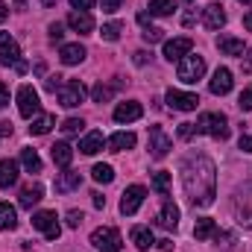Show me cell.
Masks as SVG:
<instances>
[{
	"instance_id": "6da1fadb",
	"label": "cell",
	"mask_w": 252,
	"mask_h": 252,
	"mask_svg": "<svg viewBox=\"0 0 252 252\" xmlns=\"http://www.w3.org/2000/svg\"><path fill=\"white\" fill-rule=\"evenodd\" d=\"M182 185L193 208H208L217 196V167L208 156L193 153L182 161Z\"/></svg>"
},
{
	"instance_id": "7a4b0ae2",
	"label": "cell",
	"mask_w": 252,
	"mask_h": 252,
	"mask_svg": "<svg viewBox=\"0 0 252 252\" xmlns=\"http://www.w3.org/2000/svg\"><path fill=\"white\" fill-rule=\"evenodd\" d=\"M196 129V135H211V138H217V141H226L229 138V121H226V115H220V112H205V115H199V121L193 124Z\"/></svg>"
},
{
	"instance_id": "3957f363",
	"label": "cell",
	"mask_w": 252,
	"mask_h": 252,
	"mask_svg": "<svg viewBox=\"0 0 252 252\" xmlns=\"http://www.w3.org/2000/svg\"><path fill=\"white\" fill-rule=\"evenodd\" d=\"M0 64L3 67H15L18 73H27L30 64L21 59V47L15 44V38L9 32H0Z\"/></svg>"
},
{
	"instance_id": "277c9868",
	"label": "cell",
	"mask_w": 252,
	"mask_h": 252,
	"mask_svg": "<svg viewBox=\"0 0 252 252\" xmlns=\"http://www.w3.org/2000/svg\"><path fill=\"white\" fill-rule=\"evenodd\" d=\"M18 112L27 121H35L41 115V100H38V91L32 85H21L18 88Z\"/></svg>"
},
{
	"instance_id": "5b68a950",
	"label": "cell",
	"mask_w": 252,
	"mask_h": 252,
	"mask_svg": "<svg viewBox=\"0 0 252 252\" xmlns=\"http://www.w3.org/2000/svg\"><path fill=\"white\" fill-rule=\"evenodd\" d=\"M91 244L97 252H121V232L115 226H100L91 232Z\"/></svg>"
},
{
	"instance_id": "8992f818",
	"label": "cell",
	"mask_w": 252,
	"mask_h": 252,
	"mask_svg": "<svg viewBox=\"0 0 252 252\" xmlns=\"http://www.w3.org/2000/svg\"><path fill=\"white\" fill-rule=\"evenodd\" d=\"M176 73H179V79H182V82L193 85V82H196V79H202V73H205V59H202L199 53H188L185 59H179Z\"/></svg>"
},
{
	"instance_id": "52a82bcc",
	"label": "cell",
	"mask_w": 252,
	"mask_h": 252,
	"mask_svg": "<svg viewBox=\"0 0 252 252\" xmlns=\"http://www.w3.org/2000/svg\"><path fill=\"white\" fill-rule=\"evenodd\" d=\"M56 97H59V106H64V109H76V106L85 100V85H82L79 79H64L62 88L56 91Z\"/></svg>"
},
{
	"instance_id": "ba28073f",
	"label": "cell",
	"mask_w": 252,
	"mask_h": 252,
	"mask_svg": "<svg viewBox=\"0 0 252 252\" xmlns=\"http://www.w3.org/2000/svg\"><path fill=\"white\" fill-rule=\"evenodd\" d=\"M32 226H35L47 241H59V235H62V226H59L56 211H35V214H32Z\"/></svg>"
},
{
	"instance_id": "9c48e42d",
	"label": "cell",
	"mask_w": 252,
	"mask_h": 252,
	"mask_svg": "<svg viewBox=\"0 0 252 252\" xmlns=\"http://www.w3.org/2000/svg\"><path fill=\"white\" fill-rule=\"evenodd\" d=\"M144 199H147V188L144 185H129L124 190V196H121V214H126V217L138 214V208L144 205Z\"/></svg>"
},
{
	"instance_id": "30bf717a",
	"label": "cell",
	"mask_w": 252,
	"mask_h": 252,
	"mask_svg": "<svg viewBox=\"0 0 252 252\" xmlns=\"http://www.w3.org/2000/svg\"><path fill=\"white\" fill-rule=\"evenodd\" d=\"M164 100H167V106H170L173 112H193V109L199 106V97H196V94H190V91H176V88H170V91L164 94Z\"/></svg>"
},
{
	"instance_id": "8fae6325",
	"label": "cell",
	"mask_w": 252,
	"mask_h": 252,
	"mask_svg": "<svg viewBox=\"0 0 252 252\" xmlns=\"http://www.w3.org/2000/svg\"><path fill=\"white\" fill-rule=\"evenodd\" d=\"M173 150V141L167 138V132L161 126H150V156L153 158H164Z\"/></svg>"
},
{
	"instance_id": "7c38bea8",
	"label": "cell",
	"mask_w": 252,
	"mask_h": 252,
	"mask_svg": "<svg viewBox=\"0 0 252 252\" xmlns=\"http://www.w3.org/2000/svg\"><path fill=\"white\" fill-rule=\"evenodd\" d=\"M190 50H193V41H190L188 35H179V38L164 41V59H167V62H179V59H185Z\"/></svg>"
},
{
	"instance_id": "4fadbf2b",
	"label": "cell",
	"mask_w": 252,
	"mask_h": 252,
	"mask_svg": "<svg viewBox=\"0 0 252 252\" xmlns=\"http://www.w3.org/2000/svg\"><path fill=\"white\" fill-rule=\"evenodd\" d=\"M156 223H158L161 229H167V232H176V226H179V205H176L173 199H164V202H161V211H158V217H156Z\"/></svg>"
},
{
	"instance_id": "5bb4252c",
	"label": "cell",
	"mask_w": 252,
	"mask_h": 252,
	"mask_svg": "<svg viewBox=\"0 0 252 252\" xmlns=\"http://www.w3.org/2000/svg\"><path fill=\"white\" fill-rule=\"evenodd\" d=\"M67 27H70L73 32H79V35H88V32H94V18H91V12L73 9V12L67 15Z\"/></svg>"
},
{
	"instance_id": "9a60e30c",
	"label": "cell",
	"mask_w": 252,
	"mask_h": 252,
	"mask_svg": "<svg viewBox=\"0 0 252 252\" xmlns=\"http://www.w3.org/2000/svg\"><path fill=\"white\" fill-rule=\"evenodd\" d=\"M232 82H235V79H232V70H229V67H217L214 76H211V85H208V88H211L214 97H223V94L232 91Z\"/></svg>"
},
{
	"instance_id": "2e32d148",
	"label": "cell",
	"mask_w": 252,
	"mask_h": 252,
	"mask_svg": "<svg viewBox=\"0 0 252 252\" xmlns=\"http://www.w3.org/2000/svg\"><path fill=\"white\" fill-rule=\"evenodd\" d=\"M144 115V106L138 103V100H126V103H121L118 109H115V121L118 124H132V121H138Z\"/></svg>"
},
{
	"instance_id": "e0dca14e",
	"label": "cell",
	"mask_w": 252,
	"mask_h": 252,
	"mask_svg": "<svg viewBox=\"0 0 252 252\" xmlns=\"http://www.w3.org/2000/svg\"><path fill=\"white\" fill-rule=\"evenodd\" d=\"M121 88H124V79H115V82H97V85L91 88V97H94V103H109Z\"/></svg>"
},
{
	"instance_id": "ac0fdd59",
	"label": "cell",
	"mask_w": 252,
	"mask_h": 252,
	"mask_svg": "<svg viewBox=\"0 0 252 252\" xmlns=\"http://www.w3.org/2000/svg\"><path fill=\"white\" fill-rule=\"evenodd\" d=\"M44 199V188H41V182H30V185H24L21 190V208H27V211H32V205H38Z\"/></svg>"
},
{
	"instance_id": "d6986e66",
	"label": "cell",
	"mask_w": 252,
	"mask_h": 252,
	"mask_svg": "<svg viewBox=\"0 0 252 252\" xmlns=\"http://www.w3.org/2000/svg\"><path fill=\"white\" fill-rule=\"evenodd\" d=\"M202 24H205L208 30H220V27L226 24V12H223V6H220V3L205 6V9H202Z\"/></svg>"
},
{
	"instance_id": "ffe728a7",
	"label": "cell",
	"mask_w": 252,
	"mask_h": 252,
	"mask_svg": "<svg viewBox=\"0 0 252 252\" xmlns=\"http://www.w3.org/2000/svg\"><path fill=\"white\" fill-rule=\"evenodd\" d=\"M79 185H82V176H79L76 170H64V173L56 176V182H53L56 193H70V190H76Z\"/></svg>"
},
{
	"instance_id": "44dd1931",
	"label": "cell",
	"mask_w": 252,
	"mask_h": 252,
	"mask_svg": "<svg viewBox=\"0 0 252 252\" xmlns=\"http://www.w3.org/2000/svg\"><path fill=\"white\" fill-rule=\"evenodd\" d=\"M103 147H106V138H103V132H88V135L79 141V153H85V156H97Z\"/></svg>"
},
{
	"instance_id": "7402d4cb",
	"label": "cell",
	"mask_w": 252,
	"mask_h": 252,
	"mask_svg": "<svg viewBox=\"0 0 252 252\" xmlns=\"http://www.w3.org/2000/svg\"><path fill=\"white\" fill-rule=\"evenodd\" d=\"M50 156H53L56 167H62V170H67L70 161H73V150H70V144H64V141H59V144L50 147Z\"/></svg>"
},
{
	"instance_id": "603a6c76",
	"label": "cell",
	"mask_w": 252,
	"mask_h": 252,
	"mask_svg": "<svg viewBox=\"0 0 252 252\" xmlns=\"http://www.w3.org/2000/svg\"><path fill=\"white\" fill-rule=\"evenodd\" d=\"M129 238H132V244L138 247V250H150L153 244H156V238H153V232H150V226H132V232H129Z\"/></svg>"
},
{
	"instance_id": "cb8c5ba5",
	"label": "cell",
	"mask_w": 252,
	"mask_h": 252,
	"mask_svg": "<svg viewBox=\"0 0 252 252\" xmlns=\"http://www.w3.org/2000/svg\"><path fill=\"white\" fill-rule=\"evenodd\" d=\"M217 47H220V53H226V56H244V41L241 38H235V35H220L217 38Z\"/></svg>"
},
{
	"instance_id": "d4e9b609",
	"label": "cell",
	"mask_w": 252,
	"mask_h": 252,
	"mask_svg": "<svg viewBox=\"0 0 252 252\" xmlns=\"http://www.w3.org/2000/svg\"><path fill=\"white\" fill-rule=\"evenodd\" d=\"M18 182V161L3 158L0 161V188H12Z\"/></svg>"
},
{
	"instance_id": "484cf974",
	"label": "cell",
	"mask_w": 252,
	"mask_h": 252,
	"mask_svg": "<svg viewBox=\"0 0 252 252\" xmlns=\"http://www.w3.org/2000/svg\"><path fill=\"white\" fill-rule=\"evenodd\" d=\"M59 59H62V64H79L85 59V47H82L79 41H76V44H62Z\"/></svg>"
},
{
	"instance_id": "4316f807",
	"label": "cell",
	"mask_w": 252,
	"mask_h": 252,
	"mask_svg": "<svg viewBox=\"0 0 252 252\" xmlns=\"http://www.w3.org/2000/svg\"><path fill=\"white\" fill-rule=\"evenodd\" d=\"M12 229H18V211L15 205L0 202V232H12Z\"/></svg>"
},
{
	"instance_id": "83f0119b",
	"label": "cell",
	"mask_w": 252,
	"mask_h": 252,
	"mask_svg": "<svg viewBox=\"0 0 252 252\" xmlns=\"http://www.w3.org/2000/svg\"><path fill=\"white\" fill-rule=\"evenodd\" d=\"M214 235H217V223H214L211 217H199L196 226H193V238H196V241H208V238H214Z\"/></svg>"
},
{
	"instance_id": "f1b7e54d",
	"label": "cell",
	"mask_w": 252,
	"mask_h": 252,
	"mask_svg": "<svg viewBox=\"0 0 252 252\" xmlns=\"http://www.w3.org/2000/svg\"><path fill=\"white\" fill-rule=\"evenodd\" d=\"M21 164H24L27 173H41V158H38V153L32 147H24L21 150Z\"/></svg>"
},
{
	"instance_id": "f546056e",
	"label": "cell",
	"mask_w": 252,
	"mask_h": 252,
	"mask_svg": "<svg viewBox=\"0 0 252 252\" xmlns=\"http://www.w3.org/2000/svg\"><path fill=\"white\" fill-rule=\"evenodd\" d=\"M135 141H138V138H135L132 132H115V135L109 138V147H112L115 153H124V150H132V147H135Z\"/></svg>"
},
{
	"instance_id": "4dcf8cb0",
	"label": "cell",
	"mask_w": 252,
	"mask_h": 252,
	"mask_svg": "<svg viewBox=\"0 0 252 252\" xmlns=\"http://www.w3.org/2000/svg\"><path fill=\"white\" fill-rule=\"evenodd\" d=\"M176 9H179L176 0H150V15H156V18H167Z\"/></svg>"
},
{
	"instance_id": "1f68e13d",
	"label": "cell",
	"mask_w": 252,
	"mask_h": 252,
	"mask_svg": "<svg viewBox=\"0 0 252 252\" xmlns=\"http://www.w3.org/2000/svg\"><path fill=\"white\" fill-rule=\"evenodd\" d=\"M53 126H56V118H53V115H44V112H41V115H38V118H35V121L30 124V135H47V132H50Z\"/></svg>"
},
{
	"instance_id": "d6a6232c",
	"label": "cell",
	"mask_w": 252,
	"mask_h": 252,
	"mask_svg": "<svg viewBox=\"0 0 252 252\" xmlns=\"http://www.w3.org/2000/svg\"><path fill=\"white\" fill-rule=\"evenodd\" d=\"M91 176H94V182L109 185V182H115V167H112V164H94Z\"/></svg>"
},
{
	"instance_id": "836d02e7",
	"label": "cell",
	"mask_w": 252,
	"mask_h": 252,
	"mask_svg": "<svg viewBox=\"0 0 252 252\" xmlns=\"http://www.w3.org/2000/svg\"><path fill=\"white\" fill-rule=\"evenodd\" d=\"M121 32H124V24H121V21H112V24H103V30H100V35H103V41H118V38H121Z\"/></svg>"
},
{
	"instance_id": "e575fe53",
	"label": "cell",
	"mask_w": 252,
	"mask_h": 252,
	"mask_svg": "<svg viewBox=\"0 0 252 252\" xmlns=\"http://www.w3.org/2000/svg\"><path fill=\"white\" fill-rule=\"evenodd\" d=\"M153 190L161 193V196H167V190H170V173H164V170L153 173Z\"/></svg>"
},
{
	"instance_id": "d590c367",
	"label": "cell",
	"mask_w": 252,
	"mask_h": 252,
	"mask_svg": "<svg viewBox=\"0 0 252 252\" xmlns=\"http://www.w3.org/2000/svg\"><path fill=\"white\" fill-rule=\"evenodd\" d=\"M82 129H85V121H82V118H67V121L62 124L64 135H79Z\"/></svg>"
},
{
	"instance_id": "8d00e7d4",
	"label": "cell",
	"mask_w": 252,
	"mask_h": 252,
	"mask_svg": "<svg viewBox=\"0 0 252 252\" xmlns=\"http://www.w3.org/2000/svg\"><path fill=\"white\" fill-rule=\"evenodd\" d=\"M144 41L147 44H158V41H164V30H158V27H144Z\"/></svg>"
},
{
	"instance_id": "74e56055",
	"label": "cell",
	"mask_w": 252,
	"mask_h": 252,
	"mask_svg": "<svg viewBox=\"0 0 252 252\" xmlns=\"http://www.w3.org/2000/svg\"><path fill=\"white\" fill-rule=\"evenodd\" d=\"M82 220H85V214H82V211H76V208H70V211L64 214V223H67L70 229H79V226H82Z\"/></svg>"
},
{
	"instance_id": "f35d334b",
	"label": "cell",
	"mask_w": 252,
	"mask_h": 252,
	"mask_svg": "<svg viewBox=\"0 0 252 252\" xmlns=\"http://www.w3.org/2000/svg\"><path fill=\"white\" fill-rule=\"evenodd\" d=\"M238 106H241L244 112H252V85L241 91V97H238Z\"/></svg>"
},
{
	"instance_id": "ab89813d",
	"label": "cell",
	"mask_w": 252,
	"mask_h": 252,
	"mask_svg": "<svg viewBox=\"0 0 252 252\" xmlns=\"http://www.w3.org/2000/svg\"><path fill=\"white\" fill-rule=\"evenodd\" d=\"M176 135H179L182 141H188V138H193V135H196V129H193V124H179Z\"/></svg>"
},
{
	"instance_id": "60d3db41",
	"label": "cell",
	"mask_w": 252,
	"mask_h": 252,
	"mask_svg": "<svg viewBox=\"0 0 252 252\" xmlns=\"http://www.w3.org/2000/svg\"><path fill=\"white\" fill-rule=\"evenodd\" d=\"M62 82H64V76L56 73V76H47V82H44V85H47V91H53V94H56V91L62 88Z\"/></svg>"
},
{
	"instance_id": "b9f144b4",
	"label": "cell",
	"mask_w": 252,
	"mask_h": 252,
	"mask_svg": "<svg viewBox=\"0 0 252 252\" xmlns=\"http://www.w3.org/2000/svg\"><path fill=\"white\" fill-rule=\"evenodd\" d=\"M64 38V27L62 24H50V41H62Z\"/></svg>"
},
{
	"instance_id": "7bdbcfd3",
	"label": "cell",
	"mask_w": 252,
	"mask_h": 252,
	"mask_svg": "<svg viewBox=\"0 0 252 252\" xmlns=\"http://www.w3.org/2000/svg\"><path fill=\"white\" fill-rule=\"evenodd\" d=\"M241 70H244L247 76H252V47H250V50H247V56L241 59Z\"/></svg>"
},
{
	"instance_id": "ee69618b",
	"label": "cell",
	"mask_w": 252,
	"mask_h": 252,
	"mask_svg": "<svg viewBox=\"0 0 252 252\" xmlns=\"http://www.w3.org/2000/svg\"><path fill=\"white\" fill-rule=\"evenodd\" d=\"M121 6H124V0H103V12H109V15L118 12Z\"/></svg>"
},
{
	"instance_id": "f6af8a7d",
	"label": "cell",
	"mask_w": 252,
	"mask_h": 252,
	"mask_svg": "<svg viewBox=\"0 0 252 252\" xmlns=\"http://www.w3.org/2000/svg\"><path fill=\"white\" fill-rule=\"evenodd\" d=\"M70 6H73V9H79V12H88V9L94 6V0H70Z\"/></svg>"
},
{
	"instance_id": "bcb514c9",
	"label": "cell",
	"mask_w": 252,
	"mask_h": 252,
	"mask_svg": "<svg viewBox=\"0 0 252 252\" xmlns=\"http://www.w3.org/2000/svg\"><path fill=\"white\" fill-rule=\"evenodd\" d=\"M238 147H241L244 153H252V135H241V141H238Z\"/></svg>"
},
{
	"instance_id": "7dc6e473",
	"label": "cell",
	"mask_w": 252,
	"mask_h": 252,
	"mask_svg": "<svg viewBox=\"0 0 252 252\" xmlns=\"http://www.w3.org/2000/svg\"><path fill=\"white\" fill-rule=\"evenodd\" d=\"M3 106H9V85L6 82H0V109Z\"/></svg>"
},
{
	"instance_id": "c3c4849f",
	"label": "cell",
	"mask_w": 252,
	"mask_h": 252,
	"mask_svg": "<svg viewBox=\"0 0 252 252\" xmlns=\"http://www.w3.org/2000/svg\"><path fill=\"white\" fill-rule=\"evenodd\" d=\"M241 226H247V229H252V211H241V220H238Z\"/></svg>"
},
{
	"instance_id": "681fc988",
	"label": "cell",
	"mask_w": 252,
	"mask_h": 252,
	"mask_svg": "<svg viewBox=\"0 0 252 252\" xmlns=\"http://www.w3.org/2000/svg\"><path fill=\"white\" fill-rule=\"evenodd\" d=\"M156 244H158V250H161V252H173V241H170V238H164V241H156Z\"/></svg>"
},
{
	"instance_id": "f907efd6",
	"label": "cell",
	"mask_w": 252,
	"mask_h": 252,
	"mask_svg": "<svg viewBox=\"0 0 252 252\" xmlns=\"http://www.w3.org/2000/svg\"><path fill=\"white\" fill-rule=\"evenodd\" d=\"M147 62H150V53L138 50V53H135V64H147Z\"/></svg>"
},
{
	"instance_id": "816d5d0a",
	"label": "cell",
	"mask_w": 252,
	"mask_h": 252,
	"mask_svg": "<svg viewBox=\"0 0 252 252\" xmlns=\"http://www.w3.org/2000/svg\"><path fill=\"white\" fill-rule=\"evenodd\" d=\"M9 135H12V124L3 121V124H0V138H9Z\"/></svg>"
},
{
	"instance_id": "f5cc1de1",
	"label": "cell",
	"mask_w": 252,
	"mask_h": 252,
	"mask_svg": "<svg viewBox=\"0 0 252 252\" xmlns=\"http://www.w3.org/2000/svg\"><path fill=\"white\" fill-rule=\"evenodd\" d=\"M91 196H94V205L97 208H106V196L103 193H91Z\"/></svg>"
},
{
	"instance_id": "db71d44e",
	"label": "cell",
	"mask_w": 252,
	"mask_h": 252,
	"mask_svg": "<svg viewBox=\"0 0 252 252\" xmlns=\"http://www.w3.org/2000/svg\"><path fill=\"white\" fill-rule=\"evenodd\" d=\"M193 21H196V12H188V15H185V18H182V24H185V27H190V24H193Z\"/></svg>"
},
{
	"instance_id": "11a10c76",
	"label": "cell",
	"mask_w": 252,
	"mask_h": 252,
	"mask_svg": "<svg viewBox=\"0 0 252 252\" xmlns=\"http://www.w3.org/2000/svg\"><path fill=\"white\" fill-rule=\"evenodd\" d=\"M6 15H9V6H6V3H3V0H0V24H3V21H6Z\"/></svg>"
},
{
	"instance_id": "9f6ffc18",
	"label": "cell",
	"mask_w": 252,
	"mask_h": 252,
	"mask_svg": "<svg viewBox=\"0 0 252 252\" xmlns=\"http://www.w3.org/2000/svg\"><path fill=\"white\" fill-rule=\"evenodd\" d=\"M138 24H141V27H147V24H150V15H147V12H141V15H138Z\"/></svg>"
},
{
	"instance_id": "6f0895ef",
	"label": "cell",
	"mask_w": 252,
	"mask_h": 252,
	"mask_svg": "<svg viewBox=\"0 0 252 252\" xmlns=\"http://www.w3.org/2000/svg\"><path fill=\"white\" fill-rule=\"evenodd\" d=\"M244 27L252 32V12H247V15H244Z\"/></svg>"
},
{
	"instance_id": "680465c9",
	"label": "cell",
	"mask_w": 252,
	"mask_h": 252,
	"mask_svg": "<svg viewBox=\"0 0 252 252\" xmlns=\"http://www.w3.org/2000/svg\"><path fill=\"white\" fill-rule=\"evenodd\" d=\"M15 9H18V12H24V9H27V0H15Z\"/></svg>"
},
{
	"instance_id": "91938a15",
	"label": "cell",
	"mask_w": 252,
	"mask_h": 252,
	"mask_svg": "<svg viewBox=\"0 0 252 252\" xmlns=\"http://www.w3.org/2000/svg\"><path fill=\"white\" fill-rule=\"evenodd\" d=\"M41 3H44V6H56L59 0H41Z\"/></svg>"
},
{
	"instance_id": "94428289",
	"label": "cell",
	"mask_w": 252,
	"mask_h": 252,
	"mask_svg": "<svg viewBox=\"0 0 252 252\" xmlns=\"http://www.w3.org/2000/svg\"><path fill=\"white\" fill-rule=\"evenodd\" d=\"M241 3H252V0H241Z\"/></svg>"
}]
</instances>
